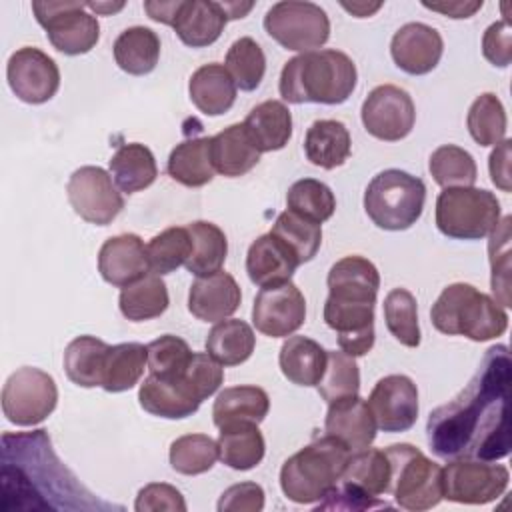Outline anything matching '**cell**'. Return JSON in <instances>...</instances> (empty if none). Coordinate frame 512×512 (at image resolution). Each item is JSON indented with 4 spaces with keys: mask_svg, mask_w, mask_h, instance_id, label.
<instances>
[{
    "mask_svg": "<svg viewBox=\"0 0 512 512\" xmlns=\"http://www.w3.org/2000/svg\"><path fill=\"white\" fill-rule=\"evenodd\" d=\"M170 466L184 476L208 472L218 456V444L208 434H184L170 444Z\"/></svg>",
    "mask_w": 512,
    "mask_h": 512,
    "instance_id": "cell-48",
    "label": "cell"
},
{
    "mask_svg": "<svg viewBox=\"0 0 512 512\" xmlns=\"http://www.w3.org/2000/svg\"><path fill=\"white\" fill-rule=\"evenodd\" d=\"M510 216H504L490 232L488 260L492 268V292L500 306H510Z\"/></svg>",
    "mask_w": 512,
    "mask_h": 512,
    "instance_id": "cell-51",
    "label": "cell"
},
{
    "mask_svg": "<svg viewBox=\"0 0 512 512\" xmlns=\"http://www.w3.org/2000/svg\"><path fill=\"white\" fill-rule=\"evenodd\" d=\"M2 508L92 510L108 508L58 460L46 430L2 436Z\"/></svg>",
    "mask_w": 512,
    "mask_h": 512,
    "instance_id": "cell-2",
    "label": "cell"
},
{
    "mask_svg": "<svg viewBox=\"0 0 512 512\" xmlns=\"http://www.w3.org/2000/svg\"><path fill=\"white\" fill-rule=\"evenodd\" d=\"M256 346L254 330L238 318H224L212 326L206 338V352L222 366H238L246 362Z\"/></svg>",
    "mask_w": 512,
    "mask_h": 512,
    "instance_id": "cell-37",
    "label": "cell"
},
{
    "mask_svg": "<svg viewBox=\"0 0 512 512\" xmlns=\"http://www.w3.org/2000/svg\"><path fill=\"white\" fill-rule=\"evenodd\" d=\"M186 228L192 236V254L184 264L186 270L196 278L222 270L228 254V240L222 228L206 220H196Z\"/></svg>",
    "mask_w": 512,
    "mask_h": 512,
    "instance_id": "cell-40",
    "label": "cell"
},
{
    "mask_svg": "<svg viewBox=\"0 0 512 512\" xmlns=\"http://www.w3.org/2000/svg\"><path fill=\"white\" fill-rule=\"evenodd\" d=\"M224 66L230 72L236 88L252 92L260 86L264 78L266 56L262 46L254 38L242 36L230 44Z\"/></svg>",
    "mask_w": 512,
    "mask_h": 512,
    "instance_id": "cell-44",
    "label": "cell"
},
{
    "mask_svg": "<svg viewBox=\"0 0 512 512\" xmlns=\"http://www.w3.org/2000/svg\"><path fill=\"white\" fill-rule=\"evenodd\" d=\"M466 126L472 140L480 146H496L506 138V110L492 92L480 94L468 108Z\"/></svg>",
    "mask_w": 512,
    "mask_h": 512,
    "instance_id": "cell-42",
    "label": "cell"
},
{
    "mask_svg": "<svg viewBox=\"0 0 512 512\" xmlns=\"http://www.w3.org/2000/svg\"><path fill=\"white\" fill-rule=\"evenodd\" d=\"M430 320L438 332L466 336L474 342L502 336L508 328L504 306L466 282H454L440 292L432 304Z\"/></svg>",
    "mask_w": 512,
    "mask_h": 512,
    "instance_id": "cell-4",
    "label": "cell"
},
{
    "mask_svg": "<svg viewBox=\"0 0 512 512\" xmlns=\"http://www.w3.org/2000/svg\"><path fill=\"white\" fill-rule=\"evenodd\" d=\"M352 150V140L348 128L340 120H314L304 136L306 158L324 170H334L342 166Z\"/></svg>",
    "mask_w": 512,
    "mask_h": 512,
    "instance_id": "cell-28",
    "label": "cell"
},
{
    "mask_svg": "<svg viewBox=\"0 0 512 512\" xmlns=\"http://www.w3.org/2000/svg\"><path fill=\"white\" fill-rule=\"evenodd\" d=\"M510 140L504 138L500 144L494 146L490 158H488V170H490V178L492 184L496 188H500L502 192H510L512 184H510Z\"/></svg>",
    "mask_w": 512,
    "mask_h": 512,
    "instance_id": "cell-58",
    "label": "cell"
},
{
    "mask_svg": "<svg viewBox=\"0 0 512 512\" xmlns=\"http://www.w3.org/2000/svg\"><path fill=\"white\" fill-rule=\"evenodd\" d=\"M32 12L50 44L62 54H86L100 38L98 18L82 2H32Z\"/></svg>",
    "mask_w": 512,
    "mask_h": 512,
    "instance_id": "cell-10",
    "label": "cell"
},
{
    "mask_svg": "<svg viewBox=\"0 0 512 512\" xmlns=\"http://www.w3.org/2000/svg\"><path fill=\"white\" fill-rule=\"evenodd\" d=\"M108 344L96 336H78L64 350V372L70 382L82 388H94L102 382Z\"/></svg>",
    "mask_w": 512,
    "mask_h": 512,
    "instance_id": "cell-41",
    "label": "cell"
},
{
    "mask_svg": "<svg viewBox=\"0 0 512 512\" xmlns=\"http://www.w3.org/2000/svg\"><path fill=\"white\" fill-rule=\"evenodd\" d=\"M384 320L388 332L404 346L416 348L420 344L418 304L410 290L394 288L384 298Z\"/></svg>",
    "mask_w": 512,
    "mask_h": 512,
    "instance_id": "cell-47",
    "label": "cell"
},
{
    "mask_svg": "<svg viewBox=\"0 0 512 512\" xmlns=\"http://www.w3.org/2000/svg\"><path fill=\"white\" fill-rule=\"evenodd\" d=\"M482 54L484 58L498 68H506L512 60V32L508 18L494 22L486 28L482 36Z\"/></svg>",
    "mask_w": 512,
    "mask_h": 512,
    "instance_id": "cell-56",
    "label": "cell"
},
{
    "mask_svg": "<svg viewBox=\"0 0 512 512\" xmlns=\"http://www.w3.org/2000/svg\"><path fill=\"white\" fill-rule=\"evenodd\" d=\"M112 52L120 70L132 76H144L158 64L160 38L152 28L130 26L118 34Z\"/></svg>",
    "mask_w": 512,
    "mask_h": 512,
    "instance_id": "cell-34",
    "label": "cell"
},
{
    "mask_svg": "<svg viewBox=\"0 0 512 512\" xmlns=\"http://www.w3.org/2000/svg\"><path fill=\"white\" fill-rule=\"evenodd\" d=\"M270 232L296 254L300 264L310 262L322 244V226L290 210L278 214Z\"/></svg>",
    "mask_w": 512,
    "mask_h": 512,
    "instance_id": "cell-49",
    "label": "cell"
},
{
    "mask_svg": "<svg viewBox=\"0 0 512 512\" xmlns=\"http://www.w3.org/2000/svg\"><path fill=\"white\" fill-rule=\"evenodd\" d=\"M98 272L116 288H124L144 278L150 272V262L142 238L138 234H118L108 238L98 252Z\"/></svg>",
    "mask_w": 512,
    "mask_h": 512,
    "instance_id": "cell-20",
    "label": "cell"
},
{
    "mask_svg": "<svg viewBox=\"0 0 512 512\" xmlns=\"http://www.w3.org/2000/svg\"><path fill=\"white\" fill-rule=\"evenodd\" d=\"M360 116L368 134L384 142H398L412 132L416 108L404 88L380 84L362 102Z\"/></svg>",
    "mask_w": 512,
    "mask_h": 512,
    "instance_id": "cell-14",
    "label": "cell"
},
{
    "mask_svg": "<svg viewBox=\"0 0 512 512\" xmlns=\"http://www.w3.org/2000/svg\"><path fill=\"white\" fill-rule=\"evenodd\" d=\"M444 52L440 32L424 22H408L400 26L390 42L394 64L412 76L432 72Z\"/></svg>",
    "mask_w": 512,
    "mask_h": 512,
    "instance_id": "cell-18",
    "label": "cell"
},
{
    "mask_svg": "<svg viewBox=\"0 0 512 512\" xmlns=\"http://www.w3.org/2000/svg\"><path fill=\"white\" fill-rule=\"evenodd\" d=\"M146 252L152 274H170L188 262L192 254V236L186 226H170L146 244Z\"/></svg>",
    "mask_w": 512,
    "mask_h": 512,
    "instance_id": "cell-45",
    "label": "cell"
},
{
    "mask_svg": "<svg viewBox=\"0 0 512 512\" xmlns=\"http://www.w3.org/2000/svg\"><path fill=\"white\" fill-rule=\"evenodd\" d=\"M324 430L328 436L340 440L350 452L368 448L376 438V420L364 398L348 396L330 402Z\"/></svg>",
    "mask_w": 512,
    "mask_h": 512,
    "instance_id": "cell-23",
    "label": "cell"
},
{
    "mask_svg": "<svg viewBox=\"0 0 512 512\" xmlns=\"http://www.w3.org/2000/svg\"><path fill=\"white\" fill-rule=\"evenodd\" d=\"M482 0H456V2H422L424 8L440 12L448 18H470L482 8Z\"/></svg>",
    "mask_w": 512,
    "mask_h": 512,
    "instance_id": "cell-59",
    "label": "cell"
},
{
    "mask_svg": "<svg viewBox=\"0 0 512 512\" xmlns=\"http://www.w3.org/2000/svg\"><path fill=\"white\" fill-rule=\"evenodd\" d=\"M328 296L346 302H374L380 288L378 268L364 256H344L328 270Z\"/></svg>",
    "mask_w": 512,
    "mask_h": 512,
    "instance_id": "cell-25",
    "label": "cell"
},
{
    "mask_svg": "<svg viewBox=\"0 0 512 512\" xmlns=\"http://www.w3.org/2000/svg\"><path fill=\"white\" fill-rule=\"evenodd\" d=\"M88 10L96 12V14H114L118 10L124 8V2H118V4H112V2H86Z\"/></svg>",
    "mask_w": 512,
    "mask_h": 512,
    "instance_id": "cell-61",
    "label": "cell"
},
{
    "mask_svg": "<svg viewBox=\"0 0 512 512\" xmlns=\"http://www.w3.org/2000/svg\"><path fill=\"white\" fill-rule=\"evenodd\" d=\"M148 366V350L140 342H122L108 348L100 386L106 392H126L138 384Z\"/></svg>",
    "mask_w": 512,
    "mask_h": 512,
    "instance_id": "cell-38",
    "label": "cell"
},
{
    "mask_svg": "<svg viewBox=\"0 0 512 512\" xmlns=\"http://www.w3.org/2000/svg\"><path fill=\"white\" fill-rule=\"evenodd\" d=\"M242 300V292L232 274L218 270L200 276L188 292V310L202 322H220L232 316Z\"/></svg>",
    "mask_w": 512,
    "mask_h": 512,
    "instance_id": "cell-22",
    "label": "cell"
},
{
    "mask_svg": "<svg viewBox=\"0 0 512 512\" xmlns=\"http://www.w3.org/2000/svg\"><path fill=\"white\" fill-rule=\"evenodd\" d=\"M390 460V492L404 510L422 512L438 506L442 492V466L412 444H392L384 450Z\"/></svg>",
    "mask_w": 512,
    "mask_h": 512,
    "instance_id": "cell-7",
    "label": "cell"
},
{
    "mask_svg": "<svg viewBox=\"0 0 512 512\" xmlns=\"http://www.w3.org/2000/svg\"><path fill=\"white\" fill-rule=\"evenodd\" d=\"M342 8H346L348 12H352V16L356 18H366V16H372L376 10L382 8V2H374V4H368V2H342Z\"/></svg>",
    "mask_w": 512,
    "mask_h": 512,
    "instance_id": "cell-60",
    "label": "cell"
},
{
    "mask_svg": "<svg viewBox=\"0 0 512 512\" xmlns=\"http://www.w3.org/2000/svg\"><path fill=\"white\" fill-rule=\"evenodd\" d=\"M170 304L168 288L158 274H146L144 278L136 280L122 288L118 306L124 318L132 322H144L158 318L166 312Z\"/></svg>",
    "mask_w": 512,
    "mask_h": 512,
    "instance_id": "cell-39",
    "label": "cell"
},
{
    "mask_svg": "<svg viewBox=\"0 0 512 512\" xmlns=\"http://www.w3.org/2000/svg\"><path fill=\"white\" fill-rule=\"evenodd\" d=\"M286 206L290 212L322 224L332 218L336 210V198L324 182L316 178H302L288 188Z\"/></svg>",
    "mask_w": 512,
    "mask_h": 512,
    "instance_id": "cell-46",
    "label": "cell"
},
{
    "mask_svg": "<svg viewBox=\"0 0 512 512\" xmlns=\"http://www.w3.org/2000/svg\"><path fill=\"white\" fill-rule=\"evenodd\" d=\"M270 410V398L260 386H232L224 388L212 406V420L218 428L230 422L260 424Z\"/></svg>",
    "mask_w": 512,
    "mask_h": 512,
    "instance_id": "cell-36",
    "label": "cell"
},
{
    "mask_svg": "<svg viewBox=\"0 0 512 512\" xmlns=\"http://www.w3.org/2000/svg\"><path fill=\"white\" fill-rule=\"evenodd\" d=\"M138 400L148 414L168 418V420H180V418L192 416L202 404V400L186 382L184 372L170 378H162L154 374L146 376L144 382L140 384Z\"/></svg>",
    "mask_w": 512,
    "mask_h": 512,
    "instance_id": "cell-21",
    "label": "cell"
},
{
    "mask_svg": "<svg viewBox=\"0 0 512 512\" xmlns=\"http://www.w3.org/2000/svg\"><path fill=\"white\" fill-rule=\"evenodd\" d=\"M230 20L226 2L214 0H176L172 28L190 48L214 44Z\"/></svg>",
    "mask_w": 512,
    "mask_h": 512,
    "instance_id": "cell-19",
    "label": "cell"
},
{
    "mask_svg": "<svg viewBox=\"0 0 512 512\" xmlns=\"http://www.w3.org/2000/svg\"><path fill=\"white\" fill-rule=\"evenodd\" d=\"M510 482L504 464L478 458H454L442 468L444 498L458 504H488L500 498Z\"/></svg>",
    "mask_w": 512,
    "mask_h": 512,
    "instance_id": "cell-12",
    "label": "cell"
},
{
    "mask_svg": "<svg viewBox=\"0 0 512 512\" xmlns=\"http://www.w3.org/2000/svg\"><path fill=\"white\" fill-rule=\"evenodd\" d=\"M218 456L232 470H250L258 466L266 452L264 436L256 422H230L220 428Z\"/></svg>",
    "mask_w": 512,
    "mask_h": 512,
    "instance_id": "cell-30",
    "label": "cell"
},
{
    "mask_svg": "<svg viewBox=\"0 0 512 512\" xmlns=\"http://www.w3.org/2000/svg\"><path fill=\"white\" fill-rule=\"evenodd\" d=\"M148 370L154 376H162V378H170V376H178L186 370L190 358H192V350L188 346L186 340H182L180 336L174 334H164L156 340H152L148 346Z\"/></svg>",
    "mask_w": 512,
    "mask_h": 512,
    "instance_id": "cell-52",
    "label": "cell"
},
{
    "mask_svg": "<svg viewBox=\"0 0 512 512\" xmlns=\"http://www.w3.org/2000/svg\"><path fill=\"white\" fill-rule=\"evenodd\" d=\"M306 320V300L294 282L264 286L254 298L252 322L270 338L292 336Z\"/></svg>",
    "mask_w": 512,
    "mask_h": 512,
    "instance_id": "cell-15",
    "label": "cell"
},
{
    "mask_svg": "<svg viewBox=\"0 0 512 512\" xmlns=\"http://www.w3.org/2000/svg\"><path fill=\"white\" fill-rule=\"evenodd\" d=\"M264 490L256 482H240L226 488L218 500V512H260Z\"/></svg>",
    "mask_w": 512,
    "mask_h": 512,
    "instance_id": "cell-55",
    "label": "cell"
},
{
    "mask_svg": "<svg viewBox=\"0 0 512 512\" xmlns=\"http://www.w3.org/2000/svg\"><path fill=\"white\" fill-rule=\"evenodd\" d=\"M184 378L196 392V396L200 400H206L222 386L224 368L208 352H194L184 370Z\"/></svg>",
    "mask_w": 512,
    "mask_h": 512,
    "instance_id": "cell-53",
    "label": "cell"
},
{
    "mask_svg": "<svg viewBox=\"0 0 512 512\" xmlns=\"http://www.w3.org/2000/svg\"><path fill=\"white\" fill-rule=\"evenodd\" d=\"M350 450L334 436H322L292 454L280 468V488L296 504L320 502L340 480Z\"/></svg>",
    "mask_w": 512,
    "mask_h": 512,
    "instance_id": "cell-5",
    "label": "cell"
},
{
    "mask_svg": "<svg viewBox=\"0 0 512 512\" xmlns=\"http://www.w3.org/2000/svg\"><path fill=\"white\" fill-rule=\"evenodd\" d=\"M280 370L296 386H316L326 368V350L312 338L288 336L278 356Z\"/></svg>",
    "mask_w": 512,
    "mask_h": 512,
    "instance_id": "cell-32",
    "label": "cell"
},
{
    "mask_svg": "<svg viewBox=\"0 0 512 512\" xmlns=\"http://www.w3.org/2000/svg\"><path fill=\"white\" fill-rule=\"evenodd\" d=\"M136 512H186V502L182 492L166 482H152L140 488L136 502H134Z\"/></svg>",
    "mask_w": 512,
    "mask_h": 512,
    "instance_id": "cell-54",
    "label": "cell"
},
{
    "mask_svg": "<svg viewBox=\"0 0 512 512\" xmlns=\"http://www.w3.org/2000/svg\"><path fill=\"white\" fill-rule=\"evenodd\" d=\"M298 266L296 254L272 232L258 236L246 254L248 278L260 288L288 282Z\"/></svg>",
    "mask_w": 512,
    "mask_h": 512,
    "instance_id": "cell-24",
    "label": "cell"
},
{
    "mask_svg": "<svg viewBox=\"0 0 512 512\" xmlns=\"http://www.w3.org/2000/svg\"><path fill=\"white\" fill-rule=\"evenodd\" d=\"M358 72L354 60L340 50H310L290 58L282 72L278 90L290 104H342L356 88Z\"/></svg>",
    "mask_w": 512,
    "mask_h": 512,
    "instance_id": "cell-3",
    "label": "cell"
},
{
    "mask_svg": "<svg viewBox=\"0 0 512 512\" xmlns=\"http://www.w3.org/2000/svg\"><path fill=\"white\" fill-rule=\"evenodd\" d=\"M428 170L436 184L442 188L474 186L478 178V168L472 154L456 144L438 146L428 160Z\"/></svg>",
    "mask_w": 512,
    "mask_h": 512,
    "instance_id": "cell-43",
    "label": "cell"
},
{
    "mask_svg": "<svg viewBox=\"0 0 512 512\" xmlns=\"http://www.w3.org/2000/svg\"><path fill=\"white\" fill-rule=\"evenodd\" d=\"M264 30L286 50L310 52L328 42L330 20L314 2L282 0L268 8Z\"/></svg>",
    "mask_w": 512,
    "mask_h": 512,
    "instance_id": "cell-9",
    "label": "cell"
},
{
    "mask_svg": "<svg viewBox=\"0 0 512 512\" xmlns=\"http://www.w3.org/2000/svg\"><path fill=\"white\" fill-rule=\"evenodd\" d=\"M58 388L54 378L34 366L18 368L2 388V412L16 426H36L56 408Z\"/></svg>",
    "mask_w": 512,
    "mask_h": 512,
    "instance_id": "cell-11",
    "label": "cell"
},
{
    "mask_svg": "<svg viewBox=\"0 0 512 512\" xmlns=\"http://www.w3.org/2000/svg\"><path fill=\"white\" fill-rule=\"evenodd\" d=\"M10 90L26 104H44L60 88L58 64L40 48H18L6 64Z\"/></svg>",
    "mask_w": 512,
    "mask_h": 512,
    "instance_id": "cell-16",
    "label": "cell"
},
{
    "mask_svg": "<svg viewBox=\"0 0 512 512\" xmlns=\"http://www.w3.org/2000/svg\"><path fill=\"white\" fill-rule=\"evenodd\" d=\"M74 212L96 226H108L124 208V198L112 176L100 166H80L66 186Z\"/></svg>",
    "mask_w": 512,
    "mask_h": 512,
    "instance_id": "cell-13",
    "label": "cell"
},
{
    "mask_svg": "<svg viewBox=\"0 0 512 512\" xmlns=\"http://www.w3.org/2000/svg\"><path fill=\"white\" fill-rule=\"evenodd\" d=\"M316 388L328 404L356 396L360 390V370L356 360L342 350H326V368Z\"/></svg>",
    "mask_w": 512,
    "mask_h": 512,
    "instance_id": "cell-50",
    "label": "cell"
},
{
    "mask_svg": "<svg viewBox=\"0 0 512 512\" xmlns=\"http://www.w3.org/2000/svg\"><path fill=\"white\" fill-rule=\"evenodd\" d=\"M168 174L182 186L200 188L214 178V166L210 158V138L192 136L174 146L168 156Z\"/></svg>",
    "mask_w": 512,
    "mask_h": 512,
    "instance_id": "cell-33",
    "label": "cell"
},
{
    "mask_svg": "<svg viewBox=\"0 0 512 512\" xmlns=\"http://www.w3.org/2000/svg\"><path fill=\"white\" fill-rule=\"evenodd\" d=\"M512 362L506 344L490 346L474 378L448 404L430 412L428 444L440 458L500 460L510 454L508 400Z\"/></svg>",
    "mask_w": 512,
    "mask_h": 512,
    "instance_id": "cell-1",
    "label": "cell"
},
{
    "mask_svg": "<svg viewBox=\"0 0 512 512\" xmlns=\"http://www.w3.org/2000/svg\"><path fill=\"white\" fill-rule=\"evenodd\" d=\"M110 176L120 192L136 194L154 184L158 166L152 150L140 142L122 144L110 158Z\"/></svg>",
    "mask_w": 512,
    "mask_h": 512,
    "instance_id": "cell-31",
    "label": "cell"
},
{
    "mask_svg": "<svg viewBox=\"0 0 512 512\" xmlns=\"http://www.w3.org/2000/svg\"><path fill=\"white\" fill-rule=\"evenodd\" d=\"M188 94L202 114L220 116L232 108L236 100V84L224 64L210 62L192 72Z\"/></svg>",
    "mask_w": 512,
    "mask_h": 512,
    "instance_id": "cell-27",
    "label": "cell"
},
{
    "mask_svg": "<svg viewBox=\"0 0 512 512\" xmlns=\"http://www.w3.org/2000/svg\"><path fill=\"white\" fill-rule=\"evenodd\" d=\"M324 502H320L316 506V510H372V508H388V504L380 498H372L366 496L346 484H336L324 498Z\"/></svg>",
    "mask_w": 512,
    "mask_h": 512,
    "instance_id": "cell-57",
    "label": "cell"
},
{
    "mask_svg": "<svg viewBox=\"0 0 512 512\" xmlns=\"http://www.w3.org/2000/svg\"><path fill=\"white\" fill-rule=\"evenodd\" d=\"M424 202V182L398 168L378 172L364 190V210L382 230L400 232L410 228L422 216Z\"/></svg>",
    "mask_w": 512,
    "mask_h": 512,
    "instance_id": "cell-6",
    "label": "cell"
},
{
    "mask_svg": "<svg viewBox=\"0 0 512 512\" xmlns=\"http://www.w3.org/2000/svg\"><path fill=\"white\" fill-rule=\"evenodd\" d=\"M210 158L218 174L238 178L260 162V150L254 146L244 124H230L210 138Z\"/></svg>",
    "mask_w": 512,
    "mask_h": 512,
    "instance_id": "cell-26",
    "label": "cell"
},
{
    "mask_svg": "<svg viewBox=\"0 0 512 512\" xmlns=\"http://www.w3.org/2000/svg\"><path fill=\"white\" fill-rule=\"evenodd\" d=\"M254 146L262 152L282 150L292 136V114L280 100H264L242 122Z\"/></svg>",
    "mask_w": 512,
    "mask_h": 512,
    "instance_id": "cell-29",
    "label": "cell"
},
{
    "mask_svg": "<svg viewBox=\"0 0 512 512\" xmlns=\"http://www.w3.org/2000/svg\"><path fill=\"white\" fill-rule=\"evenodd\" d=\"M366 402L382 432H406L418 420V388L404 374L380 378Z\"/></svg>",
    "mask_w": 512,
    "mask_h": 512,
    "instance_id": "cell-17",
    "label": "cell"
},
{
    "mask_svg": "<svg viewBox=\"0 0 512 512\" xmlns=\"http://www.w3.org/2000/svg\"><path fill=\"white\" fill-rule=\"evenodd\" d=\"M338 482L366 496L378 498L390 492V460L384 450H376L370 446L350 452V458Z\"/></svg>",
    "mask_w": 512,
    "mask_h": 512,
    "instance_id": "cell-35",
    "label": "cell"
},
{
    "mask_svg": "<svg viewBox=\"0 0 512 512\" xmlns=\"http://www.w3.org/2000/svg\"><path fill=\"white\" fill-rule=\"evenodd\" d=\"M500 222V202L484 188H444L436 198V226L454 240H480Z\"/></svg>",
    "mask_w": 512,
    "mask_h": 512,
    "instance_id": "cell-8",
    "label": "cell"
}]
</instances>
